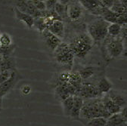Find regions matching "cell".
I'll return each mask as SVG.
<instances>
[{"instance_id": "cell-1", "label": "cell", "mask_w": 127, "mask_h": 126, "mask_svg": "<svg viewBox=\"0 0 127 126\" xmlns=\"http://www.w3.org/2000/svg\"><path fill=\"white\" fill-rule=\"evenodd\" d=\"M64 41L68 43L73 53L75 60L78 61L86 60L95 45L86 30H79L73 32L67 39Z\"/></svg>"}, {"instance_id": "cell-2", "label": "cell", "mask_w": 127, "mask_h": 126, "mask_svg": "<svg viewBox=\"0 0 127 126\" xmlns=\"http://www.w3.org/2000/svg\"><path fill=\"white\" fill-rule=\"evenodd\" d=\"M110 116L103 103L102 97L93 99H84L80 113V122L84 125L94 118L104 117L107 119Z\"/></svg>"}, {"instance_id": "cell-3", "label": "cell", "mask_w": 127, "mask_h": 126, "mask_svg": "<svg viewBox=\"0 0 127 126\" xmlns=\"http://www.w3.org/2000/svg\"><path fill=\"white\" fill-rule=\"evenodd\" d=\"M53 60L57 66L64 70H72L75 58L72 50L67 42L62 41L52 54Z\"/></svg>"}, {"instance_id": "cell-4", "label": "cell", "mask_w": 127, "mask_h": 126, "mask_svg": "<svg viewBox=\"0 0 127 126\" xmlns=\"http://www.w3.org/2000/svg\"><path fill=\"white\" fill-rule=\"evenodd\" d=\"M102 55L104 59L118 58L124 54V45L119 36H111L107 35L100 45Z\"/></svg>"}, {"instance_id": "cell-5", "label": "cell", "mask_w": 127, "mask_h": 126, "mask_svg": "<svg viewBox=\"0 0 127 126\" xmlns=\"http://www.w3.org/2000/svg\"><path fill=\"white\" fill-rule=\"evenodd\" d=\"M109 24H110L104 21L101 17L91 21L87 24L86 31L95 45H100L108 35L107 29Z\"/></svg>"}, {"instance_id": "cell-6", "label": "cell", "mask_w": 127, "mask_h": 126, "mask_svg": "<svg viewBox=\"0 0 127 126\" xmlns=\"http://www.w3.org/2000/svg\"><path fill=\"white\" fill-rule=\"evenodd\" d=\"M80 75L83 82L96 84L99 78L104 76V71L101 70V67L95 66H84L77 70Z\"/></svg>"}, {"instance_id": "cell-7", "label": "cell", "mask_w": 127, "mask_h": 126, "mask_svg": "<svg viewBox=\"0 0 127 126\" xmlns=\"http://www.w3.org/2000/svg\"><path fill=\"white\" fill-rule=\"evenodd\" d=\"M84 8L79 1L71 0L67 5V16L68 20L73 23H77L83 18Z\"/></svg>"}, {"instance_id": "cell-8", "label": "cell", "mask_w": 127, "mask_h": 126, "mask_svg": "<svg viewBox=\"0 0 127 126\" xmlns=\"http://www.w3.org/2000/svg\"><path fill=\"white\" fill-rule=\"evenodd\" d=\"M104 94L98 90L96 85L88 82H83L81 88L79 90L78 96L83 99H93L101 98Z\"/></svg>"}, {"instance_id": "cell-9", "label": "cell", "mask_w": 127, "mask_h": 126, "mask_svg": "<svg viewBox=\"0 0 127 126\" xmlns=\"http://www.w3.org/2000/svg\"><path fill=\"white\" fill-rule=\"evenodd\" d=\"M41 36L46 49L48 50V51H49L50 54L53 53L55 49L63 41L58 36L54 35L52 33H51L48 29H45L42 31L41 33Z\"/></svg>"}, {"instance_id": "cell-10", "label": "cell", "mask_w": 127, "mask_h": 126, "mask_svg": "<svg viewBox=\"0 0 127 126\" xmlns=\"http://www.w3.org/2000/svg\"><path fill=\"white\" fill-rule=\"evenodd\" d=\"M83 8L92 15L101 17L105 8L101 0H78Z\"/></svg>"}, {"instance_id": "cell-11", "label": "cell", "mask_w": 127, "mask_h": 126, "mask_svg": "<svg viewBox=\"0 0 127 126\" xmlns=\"http://www.w3.org/2000/svg\"><path fill=\"white\" fill-rule=\"evenodd\" d=\"M21 74L15 68L13 70L12 74L8 79L7 81H5V82H3L2 84L0 85V90L2 91V93L4 94L5 96L10 91H11L14 88L16 84L19 82V80L21 79Z\"/></svg>"}, {"instance_id": "cell-12", "label": "cell", "mask_w": 127, "mask_h": 126, "mask_svg": "<svg viewBox=\"0 0 127 126\" xmlns=\"http://www.w3.org/2000/svg\"><path fill=\"white\" fill-rule=\"evenodd\" d=\"M51 33L58 36L61 40L65 37V26L64 22L61 20H55L47 28Z\"/></svg>"}, {"instance_id": "cell-13", "label": "cell", "mask_w": 127, "mask_h": 126, "mask_svg": "<svg viewBox=\"0 0 127 126\" xmlns=\"http://www.w3.org/2000/svg\"><path fill=\"white\" fill-rule=\"evenodd\" d=\"M84 99L80 96L75 95L74 96V102L73 106L71 110V113L70 115V119L74 121H79L80 122V113L81 109L83 105Z\"/></svg>"}, {"instance_id": "cell-14", "label": "cell", "mask_w": 127, "mask_h": 126, "mask_svg": "<svg viewBox=\"0 0 127 126\" xmlns=\"http://www.w3.org/2000/svg\"><path fill=\"white\" fill-rule=\"evenodd\" d=\"M14 11L15 14V17L18 21L23 22L28 28L32 29L33 27V24H34V18L32 16V15L21 11L20 10H18L17 8H14Z\"/></svg>"}, {"instance_id": "cell-15", "label": "cell", "mask_w": 127, "mask_h": 126, "mask_svg": "<svg viewBox=\"0 0 127 126\" xmlns=\"http://www.w3.org/2000/svg\"><path fill=\"white\" fill-rule=\"evenodd\" d=\"M108 96L117 105L120 107H123L126 104H127V97L124 95V94L116 91V90H110L108 93Z\"/></svg>"}, {"instance_id": "cell-16", "label": "cell", "mask_w": 127, "mask_h": 126, "mask_svg": "<svg viewBox=\"0 0 127 126\" xmlns=\"http://www.w3.org/2000/svg\"><path fill=\"white\" fill-rule=\"evenodd\" d=\"M102 101L107 110L110 115L120 113L121 107H120L118 105H117L112 100H111L107 94H104L102 96Z\"/></svg>"}, {"instance_id": "cell-17", "label": "cell", "mask_w": 127, "mask_h": 126, "mask_svg": "<svg viewBox=\"0 0 127 126\" xmlns=\"http://www.w3.org/2000/svg\"><path fill=\"white\" fill-rule=\"evenodd\" d=\"M95 85H96L98 90L103 94L108 93L110 90L113 89L112 82H111L105 76H101L98 80V82H96V84H95Z\"/></svg>"}, {"instance_id": "cell-18", "label": "cell", "mask_w": 127, "mask_h": 126, "mask_svg": "<svg viewBox=\"0 0 127 126\" xmlns=\"http://www.w3.org/2000/svg\"><path fill=\"white\" fill-rule=\"evenodd\" d=\"M71 94L67 88L66 83L61 85H58L55 88V97L56 100H58L60 102H61L64 99L67 98Z\"/></svg>"}, {"instance_id": "cell-19", "label": "cell", "mask_w": 127, "mask_h": 126, "mask_svg": "<svg viewBox=\"0 0 127 126\" xmlns=\"http://www.w3.org/2000/svg\"><path fill=\"white\" fill-rule=\"evenodd\" d=\"M127 122L120 113L111 115L107 118V126H126Z\"/></svg>"}, {"instance_id": "cell-20", "label": "cell", "mask_w": 127, "mask_h": 126, "mask_svg": "<svg viewBox=\"0 0 127 126\" xmlns=\"http://www.w3.org/2000/svg\"><path fill=\"white\" fill-rule=\"evenodd\" d=\"M73 102H74V96L70 95L67 98L62 101L61 105H62V109H63V113L66 117L70 118V115L71 113V110L73 106Z\"/></svg>"}, {"instance_id": "cell-21", "label": "cell", "mask_w": 127, "mask_h": 126, "mask_svg": "<svg viewBox=\"0 0 127 126\" xmlns=\"http://www.w3.org/2000/svg\"><path fill=\"white\" fill-rule=\"evenodd\" d=\"M119 16V14L114 12L113 11H111L110 8H104L103 10V13L101 14V18L106 21L107 23L109 24H114V23H117V18Z\"/></svg>"}, {"instance_id": "cell-22", "label": "cell", "mask_w": 127, "mask_h": 126, "mask_svg": "<svg viewBox=\"0 0 127 126\" xmlns=\"http://www.w3.org/2000/svg\"><path fill=\"white\" fill-rule=\"evenodd\" d=\"M15 65H16L15 59L11 55L8 57H3L2 64L0 66V67L2 69V71L8 70H14L15 69Z\"/></svg>"}, {"instance_id": "cell-23", "label": "cell", "mask_w": 127, "mask_h": 126, "mask_svg": "<svg viewBox=\"0 0 127 126\" xmlns=\"http://www.w3.org/2000/svg\"><path fill=\"white\" fill-rule=\"evenodd\" d=\"M55 11L63 21H64L66 19H68L67 16V5H64L58 2L55 6Z\"/></svg>"}, {"instance_id": "cell-24", "label": "cell", "mask_w": 127, "mask_h": 126, "mask_svg": "<svg viewBox=\"0 0 127 126\" xmlns=\"http://www.w3.org/2000/svg\"><path fill=\"white\" fill-rule=\"evenodd\" d=\"M122 26L117 23L110 24L107 29V33L109 36H120Z\"/></svg>"}, {"instance_id": "cell-25", "label": "cell", "mask_w": 127, "mask_h": 126, "mask_svg": "<svg viewBox=\"0 0 127 126\" xmlns=\"http://www.w3.org/2000/svg\"><path fill=\"white\" fill-rule=\"evenodd\" d=\"M85 126H107V119L104 117H97L89 120Z\"/></svg>"}, {"instance_id": "cell-26", "label": "cell", "mask_w": 127, "mask_h": 126, "mask_svg": "<svg viewBox=\"0 0 127 126\" xmlns=\"http://www.w3.org/2000/svg\"><path fill=\"white\" fill-rule=\"evenodd\" d=\"M15 50V45L12 44L10 46L7 47H0V54L3 57H8L11 56L14 53V51Z\"/></svg>"}, {"instance_id": "cell-27", "label": "cell", "mask_w": 127, "mask_h": 126, "mask_svg": "<svg viewBox=\"0 0 127 126\" xmlns=\"http://www.w3.org/2000/svg\"><path fill=\"white\" fill-rule=\"evenodd\" d=\"M12 39L8 34L3 33L0 34V45L2 47H7L12 45Z\"/></svg>"}, {"instance_id": "cell-28", "label": "cell", "mask_w": 127, "mask_h": 126, "mask_svg": "<svg viewBox=\"0 0 127 126\" xmlns=\"http://www.w3.org/2000/svg\"><path fill=\"white\" fill-rule=\"evenodd\" d=\"M120 37L124 45V54L127 55V24L122 26Z\"/></svg>"}, {"instance_id": "cell-29", "label": "cell", "mask_w": 127, "mask_h": 126, "mask_svg": "<svg viewBox=\"0 0 127 126\" xmlns=\"http://www.w3.org/2000/svg\"><path fill=\"white\" fill-rule=\"evenodd\" d=\"M110 9L117 14H121V13L125 12V9L120 2V0H114V2L112 7H111Z\"/></svg>"}, {"instance_id": "cell-30", "label": "cell", "mask_w": 127, "mask_h": 126, "mask_svg": "<svg viewBox=\"0 0 127 126\" xmlns=\"http://www.w3.org/2000/svg\"><path fill=\"white\" fill-rule=\"evenodd\" d=\"M14 70H3L0 73V85L7 81L8 78L11 77L12 72Z\"/></svg>"}, {"instance_id": "cell-31", "label": "cell", "mask_w": 127, "mask_h": 126, "mask_svg": "<svg viewBox=\"0 0 127 126\" xmlns=\"http://www.w3.org/2000/svg\"><path fill=\"white\" fill-rule=\"evenodd\" d=\"M32 2L33 3L36 8L39 11H45L46 10V5L45 2L44 0H31Z\"/></svg>"}, {"instance_id": "cell-32", "label": "cell", "mask_w": 127, "mask_h": 126, "mask_svg": "<svg viewBox=\"0 0 127 126\" xmlns=\"http://www.w3.org/2000/svg\"><path fill=\"white\" fill-rule=\"evenodd\" d=\"M117 23L119 24L121 26L127 24V13L126 12H123V13L119 14V16H118Z\"/></svg>"}, {"instance_id": "cell-33", "label": "cell", "mask_w": 127, "mask_h": 126, "mask_svg": "<svg viewBox=\"0 0 127 126\" xmlns=\"http://www.w3.org/2000/svg\"><path fill=\"white\" fill-rule=\"evenodd\" d=\"M46 10L48 11H53L55 10V6L58 2V0H45Z\"/></svg>"}, {"instance_id": "cell-34", "label": "cell", "mask_w": 127, "mask_h": 126, "mask_svg": "<svg viewBox=\"0 0 127 126\" xmlns=\"http://www.w3.org/2000/svg\"><path fill=\"white\" fill-rule=\"evenodd\" d=\"M101 1L103 5L107 8H110L114 2V0H101Z\"/></svg>"}, {"instance_id": "cell-35", "label": "cell", "mask_w": 127, "mask_h": 126, "mask_svg": "<svg viewBox=\"0 0 127 126\" xmlns=\"http://www.w3.org/2000/svg\"><path fill=\"white\" fill-rule=\"evenodd\" d=\"M31 91V87L28 85H25L22 87L21 88V92L25 94V95H27V94H29Z\"/></svg>"}, {"instance_id": "cell-36", "label": "cell", "mask_w": 127, "mask_h": 126, "mask_svg": "<svg viewBox=\"0 0 127 126\" xmlns=\"http://www.w3.org/2000/svg\"><path fill=\"white\" fill-rule=\"evenodd\" d=\"M120 113L122 114V116H123V118H124V119L126 120V122H127V104H126L123 107L121 108Z\"/></svg>"}, {"instance_id": "cell-37", "label": "cell", "mask_w": 127, "mask_h": 126, "mask_svg": "<svg viewBox=\"0 0 127 126\" xmlns=\"http://www.w3.org/2000/svg\"><path fill=\"white\" fill-rule=\"evenodd\" d=\"M71 0H58V2L64 5H67L70 2Z\"/></svg>"}, {"instance_id": "cell-38", "label": "cell", "mask_w": 127, "mask_h": 126, "mask_svg": "<svg viewBox=\"0 0 127 126\" xmlns=\"http://www.w3.org/2000/svg\"><path fill=\"white\" fill-rule=\"evenodd\" d=\"M120 2L125 9V12L127 13V0H120Z\"/></svg>"}, {"instance_id": "cell-39", "label": "cell", "mask_w": 127, "mask_h": 126, "mask_svg": "<svg viewBox=\"0 0 127 126\" xmlns=\"http://www.w3.org/2000/svg\"><path fill=\"white\" fill-rule=\"evenodd\" d=\"M5 97L4 94L2 93V91L0 90V106H2V100H3V98Z\"/></svg>"}, {"instance_id": "cell-40", "label": "cell", "mask_w": 127, "mask_h": 126, "mask_svg": "<svg viewBox=\"0 0 127 126\" xmlns=\"http://www.w3.org/2000/svg\"><path fill=\"white\" fill-rule=\"evenodd\" d=\"M2 61H3V56L0 54V66L2 65Z\"/></svg>"}, {"instance_id": "cell-41", "label": "cell", "mask_w": 127, "mask_h": 126, "mask_svg": "<svg viewBox=\"0 0 127 126\" xmlns=\"http://www.w3.org/2000/svg\"><path fill=\"white\" fill-rule=\"evenodd\" d=\"M1 72H2V69H1V67H0V73H1Z\"/></svg>"}, {"instance_id": "cell-42", "label": "cell", "mask_w": 127, "mask_h": 126, "mask_svg": "<svg viewBox=\"0 0 127 126\" xmlns=\"http://www.w3.org/2000/svg\"><path fill=\"white\" fill-rule=\"evenodd\" d=\"M1 109H1V106H0V111H1Z\"/></svg>"}, {"instance_id": "cell-43", "label": "cell", "mask_w": 127, "mask_h": 126, "mask_svg": "<svg viewBox=\"0 0 127 126\" xmlns=\"http://www.w3.org/2000/svg\"><path fill=\"white\" fill-rule=\"evenodd\" d=\"M44 1H45V0H44Z\"/></svg>"}]
</instances>
